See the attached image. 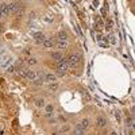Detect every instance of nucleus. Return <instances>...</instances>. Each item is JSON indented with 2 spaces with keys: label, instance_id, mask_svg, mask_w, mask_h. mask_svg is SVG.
I'll use <instances>...</instances> for the list:
<instances>
[{
  "label": "nucleus",
  "instance_id": "obj_24",
  "mask_svg": "<svg viewBox=\"0 0 135 135\" xmlns=\"http://www.w3.org/2000/svg\"><path fill=\"white\" fill-rule=\"evenodd\" d=\"M115 39H116V38H115L114 35H110V41H111V43H112V45L116 43V41H115Z\"/></svg>",
  "mask_w": 135,
  "mask_h": 135
},
{
  "label": "nucleus",
  "instance_id": "obj_25",
  "mask_svg": "<svg viewBox=\"0 0 135 135\" xmlns=\"http://www.w3.org/2000/svg\"><path fill=\"white\" fill-rule=\"evenodd\" d=\"M58 119H59V120H61V122H66V119H65V117H64V116H58Z\"/></svg>",
  "mask_w": 135,
  "mask_h": 135
},
{
  "label": "nucleus",
  "instance_id": "obj_10",
  "mask_svg": "<svg viewBox=\"0 0 135 135\" xmlns=\"http://www.w3.org/2000/svg\"><path fill=\"white\" fill-rule=\"evenodd\" d=\"M45 81L46 82H54V81H57V76H54V74H51V73L45 74Z\"/></svg>",
  "mask_w": 135,
  "mask_h": 135
},
{
  "label": "nucleus",
  "instance_id": "obj_16",
  "mask_svg": "<svg viewBox=\"0 0 135 135\" xmlns=\"http://www.w3.org/2000/svg\"><path fill=\"white\" fill-rule=\"evenodd\" d=\"M7 58H8L7 53H5V51H0V65H1V64H3V62H4Z\"/></svg>",
  "mask_w": 135,
  "mask_h": 135
},
{
  "label": "nucleus",
  "instance_id": "obj_4",
  "mask_svg": "<svg viewBox=\"0 0 135 135\" xmlns=\"http://www.w3.org/2000/svg\"><path fill=\"white\" fill-rule=\"evenodd\" d=\"M23 77H26L27 80H31V81H33V80L37 77V73H35V72H33V70H28V69H24Z\"/></svg>",
  "mask_w": 135,
  "mask_h": 135
},
{
  "label": "nucleus",
  "instance_id": "obj_12",
  "mask_svg": "<svg viewBox=\"0 0 135 135\" xmlns=\"http://www.w3.org/2000/svg\"><path fill=\"white\" fill-rule=\"evenodd\" d=\"M58 87H59V84H58L57 81H54V82H49V89H50L51 92L57 91V89H58Z\"/></svg>",
  "mask_w": 135,
  "mask_h": 135
},
{
  "label": "nucleus",
  "instance_id": "obj_14",
  "mask_svg": "<svg viewBox=\"0 0 135 135\" xmlns=\"http://www.w3.org/2000/svg\"><path fill=\"white\" fill-rule=\"evenodd\" d=\"M58 39H61V41H68V33L66 31H59L58 33Z\"/></svg>",
  "mask_w": 135,
  "mask_h": 135
},
{
  "label": "nucleus",
  "instance_id": "obj_17",
  "mask_svg": "<svg viewBox=\"0 0 135 135\" xmlns=\"http://www.w3.org/2000/svg\"><path fill=\"white\" fill-rule=\"evenodd\" d=\"M27 64L30 65V66H34V65L38 64V59L34 58V57H31V58H28V59H27Z\"/></svg>",
  "mask_w": 135,
  "mask_h": 135
},
{
  "label": "nucleus",
  "instance_id": "obj_2",
  "mask_svg": "<svg viewBox=\"0 0 135 135\" xmlns=\"http://www.w3.org/2000/svg\"><path fill=\"white\" fill-rule=\"evenodd\" d=\"M57 69H58V70H62V72H68L69 65H68L66 59L62 58V59H59V61H57Z\"/></svg>",
  "mask_w": 135,
  "mask_h": 135
},
{
  "label": "nucleus",
  "instance_id": "obj_9",
  "mask_svg": "<svg viewBox=\"0 0 135 135\" xmlns=\"http://www.w3.org/2000/svg\"><path fill=\"white\" fill-rule=\"evenodd\" d=\"M105 117L104 116H99L97 117V120H96V124H97V127L99 128H103V127H105Z\"/></svg>",
  "mask_w": 135,
  "mask_h": 135
},
{
  "label": "nucleus",
  "instance_id": "obj_5",
  "mask_svg": "<svg viewBox=\"0 0 135 135\" xmlns=\"http://www.w3.org/2000/svg\"><path fill=\"white\" fill-rule=\"evenodd\" d=\"M0 14H1V15H8V14H11L10 4H5V3H3V4L0 5Z\"/></svg>",
  "mask_w": 135,
  "mask_h": 135
},
{
  "label": "nucleus",
  "instance_id": "obj_11",
  "mask_svg": "<svg viewBox=\"0 0 135 135\" xmlns=\"http://www.w3.org/2000/svg\"><path fill=\"white\" fill-rule=\"evenodd\" d=\"M45 110H46V116L50 117V116H51V114H53V111H54V107H53L51 104H47V105L45 107Z\"/></svg>",
  "mask_w": 135,
  "mask_h": 135
},
{
  "label": "nucleus",
  "instance_id": "obj_26",
  "mask_svg": "<svg viewBox=\"0 0 135 135\" xmlns=\"http://www.w3.org/2000/svg\"><path fill=\"white\" fill-rule=\"evenodd\" d=\"M0 28H1V23H0Z\"/></svg>",
  "mask_w": 135,
  "mask_h": 135
},
{
  "label": "nucleus",
  "instance_id": "obj_21",
  "mask_svg": "<svg viewBox=\"0 0 135 135\" xmlns=\"http://www.w3.org/2000/svg\"><path fill=\"white\" fill-rule=\"evenodd\" d=\"M69 131V127L68 126H64V127H61V130L58 131V134H62V133H68Z\"/></svg>",
  "mask_w": 135,
  "mask_h": 135
},
{
  "label": "nucleus",
  "instance_id": "obj_8",
  "mask_svg": "<svg viewBox=\"0 0 135 135\" xmlns=\"http://www.w3.org/2000/svg\"><path fill=\"white\" fill-rule=\"evenodd\" d=\"M56 45L59 50H65V49L68 47V41H61V39H58V41L56 42Z\"/></svg>",
  "mask_w": 135,
  "mask_h": 135
},
{
  "label": "nucleus",
  "instance_id": "obj_3",
  "mask_svg": "<svg viewBox=\"0 0 135 135\" xmlns=\"http://www.w3.org/2000/svg\"><path fill=\"white\" fill-rule=\"evenodd\" d=\"M22 8L20 3L18 1H14V3H10V10H11V14H16L19 10Z\"/></svg>",
  "mask_w": 135,
  "mask_h": 135
},
{
  "label": "nucleus",
  "instance_id": "obj_23",
  "mask_svg": "<svg viewBox=\"0 0 135 135\" xmlns=\"http://www.w3.org/2000/svg\"><path fill=\"white\" fill-rule=\"evenodd\" d=\"M115 116H116L117 122H120V119H122V116H120V112H119V111H116V112H115Z\"/></svg>",
  "mask_w": 135,
  "mask_h": 135
},
{
  "label": "nucleus",
  "instance_id": "obj_13",
  "mask_svg": "<svg viewBox=\"0 0 135 135\" xmlns=\"http://www.w3.org/2000/svg\"><path fill=\"white\" fill-rule=\"evenodd\" d=\"M51 57H53V58L56 59V61H59V59L64 58V56H62V51H56V53L51 54Z\"/></svg>",
  "mask_w": 135,
  "mask_h": 135
},
{
  "label": "nucleus",
  "instance_id": "obj_15",
  "mask_svg": "<svg viewBox=\"0 0 135 135\" xmlns=\"http://www.w3.org/2000/svg\"><path fill=\"white\" fill-rule=\"evenodd\" d=\"M73 131H74V134H82V133L85 131V128L82 127L81 123H80V124H77L76 127H74V130H73Z\"/></svg>",
  "mask_w": 135,
  "mask_h": 135
},
{
  "label": "nucleus",
  "instance_id": "obj_6",
  "mask_svg": "<svg viewBox=\"0 0 135 135\" xmlns=\"http://www.w3.org/2000/svg\"><path fill=\"white\" fill-rule=\"evenodd\" d=\"M42 45H43L46 49H51L54 45H56V41H54V38H45V41H43Z\"/></svg>",
  "mask_w": 135,
  "mask_h": 135
},
{
  "label": "nucleus",
  "instance_id": "obj_22",
  "mask_svg": "<svg viewBox=\"0 0 135 135\" xmlns=\"http://www.w3.org/2000/svg\"><path fill=\"white\" fill-rule=\"evenodd\" d=\"M5 69H7V73H12V72H15V66H12V65H10V66H7Z\"/></svg>",
  "mask_w": 135,
  "mask_h": 135
},
{
  "label": "nucleus",
  "instance_id": "obj_1",
  "mask_svg": "<svg viewBox=\"0 0 135 135\" xmlns=\"http://www.w3.org/2000/svg\"><path fill=\"white\" fill-rule=\"evenodd\" d=\"M80 54H72V56H69V58L66 59L68 61V65H69V68H73V66H76L77 64L80 62Z\"/></svg>",
  "mask_w": 135,
  "mask_h": 135
},
{
  "label": "nucleus",
  "instance_id": "obj_20",
  "mask_svg": "<svg viewBox=\"0 0 135 135\" xmlns=\"http://www.w3.org/2000/svg\"><path fill=\"white\" fill-rule=\"evenodd\" d=\"M81 126L85 128V130H87V128H88V126H89V119H84V120L81 122Z\"/></svg>",
  "mask_w": 135,
  "mask_h": 135
},
{
  "label": "nucleus",
  "instance_id": "obj_7",
  "mask_svg": "<svg viewBox=\"0 0 135 135\" xmlns=\"http://www.w3.org/2000/svg\"><path fill=\"white\" fill-rule=\"evenodd\" d=\"M34 39H35V42L37 43H43V41H45V35L42 33H35L34 34Z\"/></svg>",
  "mask_w": 135,
  "mask_h": 135
},
{
  "label": "nucleus",
  "instance_id": "obj_19",
  "mask_svg": "<svg viewBox=\"0 0 135 135\" xmlns=\"http://www.w3.org/2000/svg\"><path fill=\"white\" fill-rule=\"evenodd\" d=\"M35 105H37L38 108L45 107V101H43V99H41V100H37V101H35Z\"/></svg>",
  "mask_w": 135,
  "mask_h": 135
},
{
  "label": "nucleus",
  "instance_id": "obj_18",
  "mask_svg": "<svg viewBox=\"0 0 135 135\" xmlns=\"http://www.w3.org/2000/svg\"><path fill=\"white\" fill-rule=\"evenodd\" d=\"M112 26H114L112 20H111V19H108V20H107V23H105V30H107V31H110L111 28H112Z\"/></svg>",
  "mask_w": 135,
  "mask_h": 135
}]
</instances>
